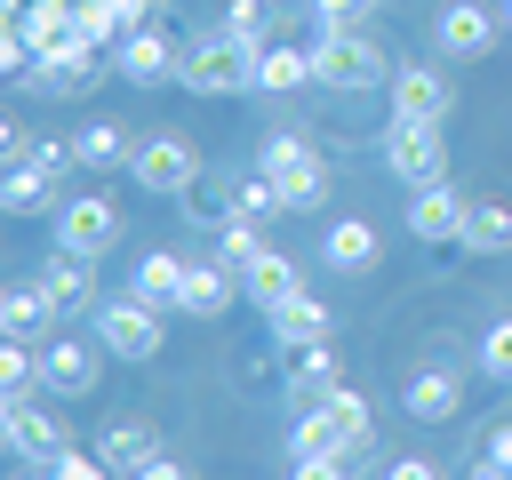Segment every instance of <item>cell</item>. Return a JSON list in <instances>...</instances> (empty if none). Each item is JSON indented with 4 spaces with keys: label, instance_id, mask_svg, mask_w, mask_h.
<instances>
[{
    "label": "cell",
    "instance_id": "cell-1",
    "mask_svg": "<svg viewBox=\"0 0 512 480\" xmlns=\"http://www.w3.org/2000/svg\"><path fill=\"white\" fill-rule=\"evenodd\" d=\"M312 80H320V88H336V96L392 88V56H384L368 32H320V40H312Z\"/></svg>",
    "mask_w": 512,
    "mask_h": 480
},
{
    "label": "cell",
    "instance_id": "cell-2",
    "mask_svg": "<svg viewBox=\"0 0 512 480\" xmlns=\"http://www.w3.org/2000/svg\"><path fill=\"white\" fill-rule=\"evenodd\" d=\"M96 344H104L112 360L144 368V360H160V344H168V312H160V304H144V296L128 288V296L96 304Z\"/></svg>",
    "mask_w": 512,
    "mask_h": 480
},
{
    "label": "cell",
    "instance_id": "cell-3",
    "mask_svg": "<svg viewBox=\"0 0 512 480\" xmlns=\"http://www.w3.org/2000/svg\"><path fill=\"white\" fill-rule=\"evenodd\" d=\"M176 88H192V96H240V88H256V48L232 40V32H208V40L184 48Z\"/></svg>",
    "mask_w": 512,
    "mask_h": 480
},
{
    "label": "cell",
    "instance_id": "cell-4",
    "mask_svg": "<svg viewBox=\"0 0 512 480\" xmlns=\"http://www.w3.org/2000/svg\"><path fill=\"white\" fill-rule=\"evenodd\" d=\"M128 176H136V192H192L208 168H200V144L184 136V128H152V136H136V160H128Z\"/></svg>",
    "mask_w": 512,
    "mask_h": 480
},
{
    "label": "cell",
    "instance_id": "cell-5",
    "mask_svg": "<svg viewBox=\"0 0 512 480\" xmlns=\"http://www.w3.org/2000/svg\"><path fill=\"white\" fill-rule=\"evenodd\" d=\"M440 128H448V120H384V168H392V184L424 192V184L448 176V144H440Z\"/></svg>",
    "mask_w": 512,
    "mask_h": 480
},
{
    "label": "cell",
    "instance_id": "cell-6",
    "mask_svg": "<svg viewBox=\"0 0 512 480\" xmlns=\"http://www.w3.org/2000/svg\"><path fill=\"white\" fill-rule=\"evenodd\" d=\"M496 24H504V8H480V0H448V8L432 16V48H440L448 64H472V56H488V48H496Z\"/></svg>",
    "mask_w": 512,
    "mask_h": 480
},
{
    "label": "cell",
    "instance_id": "cell-7",
    "mask_svg": "<svg viewBox=\"0 0 512 480\" xmlns=\"http://www.w3.org/2000/svg\"><path fill=\"white\" fill-rule=\"evenodd\" d=\"M56 248H72V256H104V248H120V208H112L104 192L56 200Z\"/></svg>",
    "mask_w": 512,
    "mask_h": 480
},
{
    "label": "cell",
    "instance_id": "cell-8",
    "mask_svg": "<svg viewBox=\"0 0 512 480\" xmlns=\"http://www.w3.org/2000/svg\"><path fill=\"white\" fill-rule=\"evenodd\" d=\"M96 368H104V352H96L88 336H40V392L88 400V392H96Z\"/></svg>",
    "mask_w": 512,
    "mask_h": 480
},
{
    "label": "cell",
    "instance_id": "cell-9",
    "mask_svg": "<svg viewBox=\"0 0 512 480\" xmlns=\"http://www.w3.org/2000/svg\"><path fill=\"white\" fill-rule=\"evenodd\" d=\"M464 224H472V200L440 176V184H424L416 200H408V232L424 240V248H464Z\"/></svg>",
    "mask_w": 512,
    "mask_h": 480
},
{
    "label": "cell",
    "instance_id": "cell-10",
    "mask_svg": "<svg viewBox=\"0 0 512 480\" xmlns=\"http://www.w3.org/2000/svg\"><path fill=\"white\" fill-rule=\"evenodd\" d=\"M112 72H120V80H136V88H160V80H176V72H184V48H176L160 24H136V32L112 48Z\"/></svg>",
    "mask_w": 512,
    "mask_h": 480
},
{
    "label": "cell",
    "instance_id": "cell-11",
    "mask_svg": "<svg viewBox=\"0 0 512 480\" xmlns=\"http://www.w3.org/2000/svg\"><path fill=\"white\" fill-rule=\"evenodd\" d=\"M0 432H8V456H16V464H56V456L72 448L64 424H56L40 400H8V408H0Z\"/></svg>",
    "mask_w": 512,
    "mask_h": 480
},
{
    "label": "cell",
    "instance_id": "cell-12",
    "mask_svg": "<svg viewBox=\"0 0 512 480\" xmlns=\"http://www.w3.org/2000/svg\"><path fill=\"white\" fill-rule=\"evenodd\" d=\"M456 112V80L440 64H400L392 72V120H448Z\"/></svg>",
    "mask_w": 512,
    "mask_h": 480
},
{
    "label": "cell",
    "instance_id": "cell-13",
    "mask_svg": "<svg viewBox=\"0 0 512 480\" xmlns=\"http://www.w3.org/2000/svg\"><path fill=\"white\" fill-rule=\"evenodd\" d=\"M280 384H288L296 400L336 392V384H344V376H336V344H328V336H296V344H280Z\"/></svg>",
    "mask_w": 512,
    "mask_h": 480
},
{
    "label": "cell",
    "instance_id": "cell-14",
    "mask_svg": "<svg viewBox=\"0 0 512 480\" xmlns=\"http://www.w3.org/2000/svg\"><path fill=\"white\" fill-rule=\"evenodd\" d=\"M376 256H384V240H376V224H368V216H336V224L320 232V264H328V272H344V280L376 272Z\"/></svg>",
    "mask_w": 512,
    "mask_h": 480
},
{
    "label": "cell",
    "instance_id": "cell-15",
    "mask_svg": "<svg viewBox=\"0 0 512 480\" xmlns=\"http://www.w3.org/2000/svg\"><path fill=\"white\" fill-rule=\"evenodd\" d=\"M88 264H96V256H72V248H48V256H40V272H32V280L48 288V304H56L64 320L96 304V272H88Z\"/></svg>",
    "mask_w": 512,
    "mask_h": 480
},
{
    "label": "cell",
    "instance_id": "cell-16",
    "mask_svg": "<svg viewBox=\"0 0 512 480\" xmlns=\"http://www.w3.org/2000/svg\"><path fill=\"white\" fill-rule=\"evenodd\" d=\"M400 408H408L416 424H456V416H464V376L432 360V368H416V376H408V392H400Z\"/></svg>",
    "mask_w": 512,
    "mask_h": 480
},
{
    "label": "cell",
    "instance_id": "cell-17",
    "mask_svg": "<svg viewBox=\"0 0 512 480\" xmlns=\"http://www.w3.org/2000/svg\"><path fill=\"white\" fill-rule=\"evenodd\" d=\"M24 96H80V88H96V48H72V56H32V72L16 80Z\"/></svg>",
    "mask_w": 512,
    "mask_h": 480
},
{
    "label": "cell",
    "instance_id": "cell-18",
    "mask_svg": "<svg viewBox=\"0 0 512 480\" xmlns=\"http://www.w3.org/2000/svg\"><path fill=\"white\" fill-rule=\"evenodd\" d=\"M96 456H104V464H112L120 480H136V472H144V464L160 456V432H152L144 416H112V424L96 432Z\"/></svg>",
    "mask_w": 512,
    "mask_h": 480
},
{
    "label": "cell",
    "instance_id": "cell-19",
    "mask_svg": "<svg viewBox=\"0 0 512 480\" xmlns=\"http://www.w3.org/2000/svg\"><path fill=\"white\" fill-rule=\"evenodd\" d=\"M184 272H192V256H176V248H144V256H136V280H128V288H136L144 304L176 312V304H184Z\"/></svg>",
    "mask_w": 512,
    "mask_h": 480
},
{
    "label": "cell",
    "instance_id": "cell-20",
    "mask_svg": "<svg viewBox=\"0 0 512 480\" xmlns=\"http://www.w3.org/2000/svg\"><path fill=\"white\" fill-rule=\"evenodd\" d=\"M232 296H240V272L216 256V264H192V272H184V304H176V312L216 320V312H232Z\"/></svg>",
    "mask_w": 512,
    "mask_h": 480
},
{
    "label": "cell",
    "instance_id": "cell-21",
    "mask_svg": "<svg viewBox=\"0 0 512 480\" xmlns=\"http://www.w3.org/2000/svg\"><path fill=\"white\" fill-rule=\"evenodd\" d=\"M296 288H304V280H296V264H288L280 248H264V256H256V264L240 272V296H248L256 312H280V304H288Z\"/></svg>",
    "mask_w": 512,
    "mask_h": 480
},
{
    "label": "cell",
    "instance_id": "cell-22",
    "mask_svg": "<svg viewBox=\"0 0 512 480\" xmlns=\"http://www.w3.org/2000/svg\"><path fill=\"white\" fill-rule=\"evenodd\" d=\"M56 320H64V312L48 304V288H40V280H24V288H8V296H0V328H8V336H32V344H40V336H56Z\"/></svg>",
    "mask_w": 512,
    "mask_h": 480
},
{
    "label": "cell",
    "instance_id": "cell-23",
    "mask_svg": "<svg viewBox=\"0 0 512 480\" xmlns=\"http://www.w3.org/2000/svg\"><path fill=\"white\" fill-rule=\"evenodd\" d=\"M256 88H264V96H288V88H312V48H288V40H272V48H256Z\"/></svg>",
    "mask_w": 512,
    "mask_h": 480
},
{
    "label": "cell",
    "instance_id": "cell-24",
    "mask_svg": "<svg viewBox=\"0 0 512 480\" xmlns=\"http://www.w3.org/2000/svg\"><path fill=\"white\" fill-rule=\"evenodd\" d=\"M72 160H80V168H128V160H136V136H128L120 120H88V128L72 136Z\"/></svg>",
    "mask_w": 512,
    "mask_h": 480
},
{
    "label": "cell",
    "instance_id": "cell-25",
    "mask_svg": "<svg viewBox=\"0 0 512 480\" xmlns=\"http://www.w3.org/2000/svg\"><path fill=\"white\" fill-rule=\"evenodd\" d=\"M0 200H8V216H56V176L40 160H16L8 184H0Z\"/></svg>",
    "mask_w": 512,
    "mask_h": 480
},
{
    "label": "cell",
    "instance_id": "cell-26",
    "mask_svg": "<svg viewBox=\"0 0 512 480\" xmlns=\"http://www.w3.org/2000/svg\"><path fill=\"white\" fill-rule=\"evenodd\" d=\"M288 456H352L344 432H336V416H328V400H312V408L288 424Z\"/></svg>",
    "mask_w": 512,
    "mask_h": 480
},
{
    "label": "cell",
    "instance_id": "cell-27",
    "mask_svg": "<svg viewBox=\"0 0 512 480\" xmlns=\"http://www.w3.org/2000/svg\"><path fill=\"white\" fill-rule=\"evenodd\" d=\"M464 248H472V256H512V200H472Z\"/></svg>",
    "mask_w": 512,
    "mask_h": 480
},
{
    "label": "cell",
    "instance_id": "cell-28",
    "mask_svg": "<svg viewBox=\"0 0 512 480\" xmlns=\"http://www.w3.org/2000/svg\"><path fill=\"white\" fill-rule=\"evenodd\" d=\"M32 392H40V344L8 336L0 344V400H32Z\"/></svg>",
    "mask_w": 512,
    "mask_h": 480
},
{
    "label": "cell",
    "instance_id": "cell-29",
    "mask_svg": "<svg viewBox=\"0 0 512 480\" xmlns=\"http://www.w3.org/2000/svg\"><path fill=\"white\" fill-rule=\"evenodd\" d=\"M264 320H272V344H296V336H328V304H320V296H304V288H296L280 312H264Z\"/></svg>",
    "mask_w": 512,
    "mask_h": 480
},
{
    "label": "cell",
    "instance_id": "cell-30",
    "mask_svg": "<svg viewBox=\"0 0 512 480\" xmlns=\"http://www.w3.org/2000/svg\"><path fill=\"white\" fill-rule=\"evenodd\" d=\"M320 400H328V416H336L344 448H352V456H368V440H376V416H368V400H360L352 384H336V392H320Z\"/></svg>",
    "mask_w": 512,
    "mask_h": 480
},
{
    "label": "cell",
    "instance_id": "cell-31",
    "mask_svg": "<svg viewBox=\"0 0 512 480\" xmlns=\"http://www.w3.org/2000/svg\"><path fill=\"white\" fill-rule=\"evenodd\" d=\"M272 192H280V216L320 208V200H328V160H312V168H296V176H272Z\"/></svg>",
    "mask_w": 512,
    "mask_h": 480
},
{
    "label": "cell",
    "instance_id": "cell-32",
    "mask_svg": "<svg viewBox=\"0 0 512 480\" xmlns=\"http://www.w3.org/2000/svg\"><path fill=\"white\" fill-rule=\"evenodd\" d=\"M312 160H320V152H312L296 128H280V136H264V168H256V176H296V168H312Z\"/></svg>",
    "mask_w": 512,
    "mask_h": 480
},
{
    "label": "cell",
    "instance_id": "cell-33",
    "mask_svg": "<svg viewBox=\"0 0 512 480\" xmlns=\"http://www.w3.org/2000/svg\"><path fill=\"white\" fill-rule=\"evenodd\" d=\"M216 256H224L232 272H248V264L264 256V216H232V224H224V248H216Z\"/></svg>",
    "mask_w": 512,
    "mask_h": 480
},
{
    "label": "cell",
    "instance_id": "cell-34",
    "mask_svg": "<svg viewBox=\"0 0 512 480\" xmlns=\"http://www.w3.org/2000/svg\"><path fill=\"white\" fill-rule=\"evenodd\" d=\"M224 32L248 40V48H272V0H232L224 8Z\"/></svg>",
    "mask_w": 512,
    "mask_h": 480
},
{
    "label": "cell",
    "instance_id": "cell-35",
    "mask_svg": "<svg viewBox=\"0 0 512 480\" xmlns=\"http://www.w3.org/2000/svg\"><path fill=\"white\" fill-rule=\"evenodd\" d=\"M368 16H376V0H312L320 32H368Z\"/></svg>",
    "mask_w": 512,
    "mask_h": 480
},
{
    "label": "cell",
    "instance_id": "cell-36",
    "mask_svg": "<svg viewBox=\"0 0 512 480\" xmlns=\"http://www.w3.org/2000/svg\"><path fill=\"white\" fill-rule=\"evenodd\" d=\"M48 480H120V472H112L96 448H64V456L48 464Z\"/></svg>",
    "mask_w": 512,
    "mask_h": 480
},
{
    "label": "cell",
    "instance_id": "cell-37",
    "mask_svg": "<svg viewBox=\"0 0 512 480\" xmlns=\"http://www.w3.org/2000/svg\"><path fill=\"white\" fill-rule=\"evenodd\" d=\"M480 368H488L496 384H512V320H496V328L480 336Z\"/></svg>",
    "mask_w": 512,
    "mask_h": 480
},
{
    "label": "cell",
    "instance_id": "cell-38",
    "mask_svg": "<svg viewBox=\"0 0 512 480\" xmlns=\"http://www.w3.org/2000/svg\"><path fill=\"white\" fill-rule=\"evenodd\" d=\"M288 480H360V456H296Z\"/></svg>",
    "mask_w": 512,
    "mask_h": 480
},
{
    "label": "cell",
    "instance_id": "cell-39",
    "mask_svg": "<svg viewBox=\"0 0 512 480\" xmlns=\"http://www.w3.org/2000/svg\"><path fill=\"white\" fill-rule=\"evenodd\" d=\"M0 72H8V80H24V72H32V40H24V24H8V32H0Z\"/></svg>",
    "mask_w": 512,
    "mask_h": 480
},
{
    "label": "cell",
    "instance_id": "cell-40",
    "mask_svg": "<svg viewBox=\"0 0 512 480\" xmlns=\"http://www.w3.org/2000/svg\"><path fill=\"white\" fill-rule=\"evenodd\" d=\"M376 480H448V464H440V456H392Z\"/></svg>",
    "mask_w": 512,
    "mask_h": 480
},
{
    "label": "cell",
    "instance_id": "cell-41",
    "mask_svg": "<svg viewBox=\"0 0 512 480\" xmlns=\"http://www.w3.org/2000/svg\"><path fill=\"white\" fill-rule=\"evenodd\" d=\"M480 464L512 472V416H504V424H488V440H480Z\"/></svg>",
    "mask_w": 512,
    "mask_h": 480
},
{
    "label": "cell",
    "instance_id": "cell-42",
    "mask_svg": "<svg viewBox=\"0 0 512 480\" xmlns=\"http://www.w3.org/2000/svg\"><path fill=\"white\" fill-rule=\"evenodd\" d=\"M136 480H200V472H192V464H176V456H152Z\"/></svg>",
    "mask_w": 512,
    "mask_h": 480
},
{
    "label": "cell",
    "instance_id": "cell-43",
    "mask_svg": "<svg viewBox=\"0 0 512 480\" xmlns=\"http://www.w3.org/2000/svg\"><path fill=\"white\" fill-rule=\"evenodd\" d=\"M24 480H48V464H32V472H24Z\"/></svg>",
    "mask_w": 512,
    "mask_h": 480
},
{
    "label": "cell",
    "instance_id": "cell-44",
    "mask_svg": "<svg viewBox=\"0 0 512 480\" xmlns=\"http://www.w3.org/2000/svg\"><path fill=\"white\" fill-rule=\"evenodd\" d=\"M24 8H32V0H8V16H24Z\"/></svg>",
    "mask_w": 512,
    "mask_h": 480
},
{
    "label": "cell",
    "instance_id": "cell-45",
    "mask_svg": "<svg viewBox=\"0 0 512 480\" xmlns=\"http://www.w3.org/2000/svg\"><path fill=\"white\" fill-rule=\"evenodd\" d=\"M504 24H512V0H504Z\"/></svg>",
    "mask_w": 512,
    "mask_h": 480
},
{
    "label": "cell",
    "instance_id": "cell-46",
    "mask_svg": "<svg viewBox=\"0 0 512 480\" xmlns=\"http://www.w3.org/2000/svg\"><path fill=\"white\" fill-rule=\"evenodd\" d=\"M152 8H168V0H152Z\"/></svg>",
    "mask_w": 512,
    "mask_h": 480
}]
</instances>
